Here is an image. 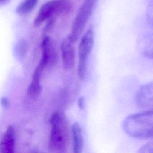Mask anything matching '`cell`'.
<instances>
[{"label": "cell", "mask_w": 153, "mask_h": 153, "mask_svg": "<svg viewBox=\"0 0 153 153\" xmlns=\"http://www.w3.org/2000/svg\"><path fill=\"white\" fill-rule=\"evenodd\" d=\"M97 0H85L80 7L74 21L71 33L68 36L74 43L80 37L85 25L91 17Z\"/></svg>", "instance_id": "obj_4"}, {"label": "cell", "mask_w": 153, "mask_h": 153, "mask_svg": "<svg viewBox=\"0 0 153 153\" xmlns=\"http://www.w3.org/2000/svg\"><path fill=\"white\" fill-rule=\"evenodd\" d=\"M152 83L151 82L142 85L137 91L136 102L138 105L145 109L152 108Z\"/></svg>", "instance_id": "obj_8"}, {"label": "cell", "mask_w": 153, "mask_h": 153, "mask_svg": "<svg viewBox=\"0 0 153 153\" xmlns=\"http://www.w3.org/2000/svg\"><path fill=\"white\" fill-rule=\"evenodd\" d=\"M15 150V131L13 126H9L0 142V152L2 153H13Z\"/></svg>", "instance_id": "obj_9"}, {"label": "cell", "mask_w": 153, "mask_h": 153, "mask_svg": "<svg viewBox=\"0 0 153 153\" xmlns=\"http://www.w3.org/2000/svg\"><path fill=\"white\" fill-rule=\"evenodd\" d=\"M78 106L80 109H83L85 106V99L83 96L80 97L78 100Z\"/></svg>", "instance_id": "obj_14"}, {"label": "cell", "mask_w": 153, "mask_h": 153, "mask_svg": "<svg viewBox=\"0 0 153 153\" xmlns=\"http://www.w3.org/2000/svg\"><path fill=\"white\" fill-rule=\"evenodd\" d=\"M8 1V0H0V5H4L5 3H7Z\"/></svg>", "instance_id": "obj_16"}, {"label": "cell", "mask_w": 153, "mask_h": 153, "mask_svg": "<svg viewBox=\"0 0 153 153\" xmlns=\"http://www.w3.org/2000/svg\"><path fill=\"white\" fill-rule=\"evenodd\" d=\"M60 51L65 68L67 69H72L75 65V59L74 42L68 37L65 38L61 44Z\"/></svg>", "instance_id": "obj_7"}, {"label": "cell", "mask_w": 153, "mask_h": 153, "mask_svg": "<svg viewBox=\"0 0 153 153\" xmlns=\"http://www.w3.org/2000/svg\"><path fill=\"white\" fill-rule=\"evenodd\" d=\"M41 59L39 63L44 68L50 66L56 62L57 59V53L54 45L51 38L48 36H44L41 43Z\"/></svg>", "instance_id": "obj_6"}, {"label": "cell", "mask_w": 153, "mask_h": 153, "mask_svg": "<svg viewBox=\"0 0 153 153\" xmlns=\"http://www.w3.org/2000/svg\"><path fill=\"white\" fill-rule=\"evenodd\" d=\"M71 0H51L44 4L40 8L34 20V26L38 27L43 22L55 16L66 14L72 9Z\"/></svg>", "instance_id": "obj_3"}, {"label": "cell", "mask_w": 153, "mask_h": 153, "mask_svg": "<svg viewBox=\"0 0 153 153\" xmlns=\"http://www.w3.org/2000/svg\"><path fill=\"white\" fill-rule=\"evenodd\" d=\"M39 0H24L16 8V11L20 15L30 12L36 5Z\"/></svg>", "instance_id": "obj_12"}, {"label": "cell", "mask_w": 153, "mask_h": 153, "mask_svg": "<svg viewBox=\"0 0 153 153\" xmlns=\"http://www.w3.org/2000/svg\"><path fill=\"white\" fill-rule=\"evenodd\" d=\"M1 102H2V105H4V106H7V105H9V102H8V100L7 99H2V100H1Z\"/></svg>", "instance_id": "obj_15"}, {"label": "cell", "mask_w": 153, "mask_h": 153, "mask_svg": "<svg viewBox=\"0 0 153 153\" xmlns=\"http://www.w3.org/2000/svg\"><path fill=\"white\" fill-rule=\"evenodd\" d=\"M94 44V29L90 26L83 35L78 46V64L77 74L79 78H85L87 71V60Z\"/></svg>", "instance_id": "obj_5"}, {"label": "cell", "mask_w": 153, "mask_h": 153, "mask_svg": "<svg viewBox=\"0 0 153 153\" xmlns=\"http://www.w3.org/2000/svg\"><path fill=\"white\" fill-rule=\"evenodd\" d=\"M72 136L74 152H81L84 147V139L81 128L77 122L74 123L72 126Z\"/></svg>", "instance_id": "obj_11"}, {"label": "cell", "mask_w": 153, "mask_h": 153, "mask_svg": "<svg viewBox=\"0 0 153 153\" xmlns=\"http://www.w3.org/2000/svg\"><path fill=\"white\" fill-rule=\"evenodd\" d=\"M44 68V67L39 63L38 66L35 69L32 75L31 82L29 85L27 90L28 96L33 97L39 96L41 93L42 87L40 84V79Z\"/></svg>", "instance_id": "obj_10"}, {"label": "cell", "mask_w": 153, "mask_h": 153, "mask_svg": "<svg viewBox=\"0 0 153 153\" xmlns=\"http://www.w3.org/2000/svg\"><path fill=\"white\" fill-rule=\"evenodd\" d=\"M152 109L130 115L125 118L123 124V128L127 134L138 139L152 137Z\"/></svg>", "instance_id": "obj_1"}, {"label": "cell", "mask_w": 153, "mask_h": 153, "mask_svg": "<svg viewBox=\"0 0 153 153\" xmlns=\"http://www.w3.org/2000/svg\"><path fill=\"white\" fill-rule=\"evenodd\" d=\"M50 123L49 150L55 152H65L68 140V127L65 114L60 112H54L50 118Z\"/></svg>", "instance_id": "obj_2"}, {"label": "cell", "mask_w": 153, "mask_h": 153, "mask_svg": "<svg viewBox=\"0 0 153 153\" xmlns=\"http://www.w3.org/2000/svg\"><path fill=\"white\" fill-rule=\"evenodd\" d=\"M28 50L27 42L25 39H20L17 41L14 47V53L19 59H23Z\"/></svg>", "instance_id": "obj_13"}]
</instances>
